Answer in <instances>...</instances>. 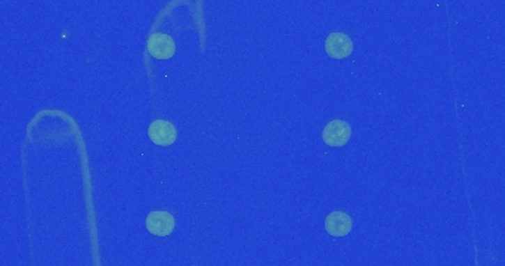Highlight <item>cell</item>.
<instances>
[{
  "label": "cell",
  "instance_id": "cell-1",
  "mask_svg": "<svg viewBox=\"0 0 505 266\" xmlns=\"http://www.w3.org/2000/svg\"><path fill=\"white\" fill-rule=\"evenodd\" d=\"M145 225H146L148 231H150L151 234H154L157 237H166L173 233L176 222L171 213L163 212V210H155L146 216Z\"/></svg>",
  "mask_w": 505,
  "mask_h": 266
},
{
  "label": "cell",
  "instance_id": "cell-2",
  "mask_svg": "<svg viewBox=\"0 0 505 266\" xmlns=\"http://www.w3.org/2000/svg\"><path fill=\"white\" fill-rule=\"evenodd\" d=\"M350 136V125L343 120H332L323 130V139L329 147H343L348 143Z\"/></svg>",
  "mask_w": 505,
  "mask_h": 266
},
{
  "label": "cell",
  "instance_id": "cell-3",
  "mask_svg": "<svg viewBox=\"0 0 505 266\" xmlns=\"http://www.w3.org/2000/svg\"><path fill=\"white\" fill-rule=\"evenodd\" d=\"M148 52L157 59H169L175 55L176 45L170 36L164 33H154L148 39Z\"/></svg>",
  "mask_w": 505,
  "mask_h": 266
},
{
  "label": "cell",
  "instance_id": "cell-4",
  "mask_svg": "<svg viewBox=\"0 0 505 266\" xmlns=\"http://www.w3.org/2000/svg\"><path fill=\"white\" fill-rule=\"evenodd\" d=\"M148 136H150L154 143L167 147V145H171L176 141L178 132L176 127L167 122V120H155V122L150 125V129H148Z\"/></svg>",
  "mask_w": 505,
  "mask_h": 266
},
{
  "label": "cell",
  "instance_id": "cell-5",
  "mask_svg": "<svg viewBox=\"0 0 505 266\" xmlns=\"http://www.w3.org/2000/svg\"><path fill=\"white\" fill-rule=\"evenodd\" d=\"M325 51L331 58H348L353 52L352 39L344 33H331L325 40Z\"/></svg>",
  "mask_w": 505,
  "mask_h": 266
},
{
  "label": "cell",
  "instance_id": "cell-6",
  "mask_svg": "<svg viewBox=\"0 0 505 266\" xmlns=\"http://www.w3.org/2000/svg\"><path fill=\"white\" fill-rule=\"evenodd\" d=\"M353 228L352 217L344 212H332L325 219V229L332 237L348 235Z\"/></svg>",
  "mask_w": 505,
  "mask_h": 266
}]
</instances>
